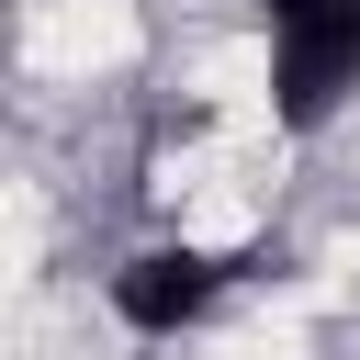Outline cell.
<instances>
[{
	"label": "cell",
	"mask_w": 360,
	"mask_h": 360,
	"mask_svg": "<svg viewBox=\"0 0 360 360\" xmlns=\"http://www.w3.org/2000/svg\"><path fill=\"white\" fill-rule=\"evenodd\" d=\"M259 101L270 135L315 146L360 101V0H259Z\"/></svg>",
	"instance_id": "obj_1"
},
{
	"label": "cell",
	"mask_w": 360,
	"mask_h": 360,
	"mask_svg": "<svg viewBox=\"0 0 360 360\" xmlns=\"http://www.w3.org/2000/svg\"><path fill=\"white\" fill-rule=\"evenodd\" d=\"M236 281H248L236 248H214V236H146V248H124V259L101 270V315H112L124 338L169 349V338H202V326L236 304Z\"/></svg>",
	"instance_id": "obj_2"
}]
</instances>
